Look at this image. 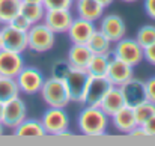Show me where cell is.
I'll use <instances>...</instances> for the list:
<instances>
[{
    "mask_svg": "<svg viewBox=\"0 0 155 146\" xmlns=\"http://www.w3.org/2000/svg\"><path fill=\"white\" fill-rule=\"evenodd\" d=\"M110 118L97 105H86L78 114V130L89 137H101L107 133Z\"/></svg>",
    "mask_w": 155,
    "mask_h": 146,
    "instance_id": "1",
    "label": "cell"
},
{
    "mask_svg": "<svg viewBox=\"0 0 155 146\" xmlns=\"http://www.w3.org/2000/svg\"><path fill=\"white\" fill-rule=\"evenodd\" d=\"M39 94H41L42 99L47 102L48 107H62V108H65L71 102L63 78H57V77H53V75L50 78L44 80V85H42Z\"/></svg>",
    "mask_w": 155,
    "mask_h": 146,
    "instance_id": "2",
    "label": "cell"
},
{
    "mask_svg": "<svg viewBox=\"0 0 155 146\" xmlns=\"http://www.w3.org/2000/svg\"><path fill=\"white\" fill-rule=\"evenodd\" d=\"M54 42L56 33L42 21L32 24L27 32V48L35 53H45L51 50L54 47Z\"/></svg>",
    "mask_w": 155,
    "mask_h": 146,
    "instance_id": "3",
    "label": "cell"
},
{
    "mask_svg": "<svg viewBox=\"0 0 155 146\" xmlns=\"http://www.w3.org/2000/svg\"><path fill=\"white\" fill-rule=\"evenodd\" d=\"M42 127L45 130V134L50 136H69V116L62 107H48L45 113L42 114Z\"/></svg>",
    "mask_w": 155,
    "mask_h": 146,
    "instance_id": "4",
    "label": "cell"
},
{
    "mask_svg": "<svg viewBox=\"0 0 155 146\" xmlns=\"http://www.w3.org/2000/svg\"><path fill=\"white\" fill-rule=\"evenodd\" d=\"M63 81L66 85L71 102H83L84 101L86 86H87V81H89V74L86 72V69L71 66V69L65 75Z\"/></svg>",
    "mask_w": 155,
    "mask_h": 146,
    "instance_id": "5",
    "label": "cell"
},
{
    "mask_svg": "<svg viewBox=\"0 0 155 146\" xmlns=\"http://www.w3.org/2000/svg\"><path fill=\"white\" fill-rule=\"evenodd\" d=\"M113 57H117V59L127 62L133 68L137 66L139 63H142V60H145L143 48L136 41V38L131 39V38H125V36L116 42V45L113 48Z\"/></svg>",
    "mask_w": 155,
    "mask_h": 146,
    "instance_id": "6",
    "label": "cell"
},
{
    "mask_svg": "<svg viewBox=\"0 0 155 146\" xmlns=\"http://www.w3.org/2000/svg\"><path fill=\"white\" fill-rule=\"evenodd\" d=\"M15 80L20 88V92H23L26 95H35V94H39L45 78H44V74L38 68L24 66L15 77Z\"/></svg>",
    "mask_w": 155,
    "mask_h": 146,
    "instance_id": "7",
    "label": "cell"
},
{
    "mask_svg": "<svg viewBox=\"0 0 155 146\" xmlns=\"http://www.w3.org/2000/svg\"><path fill=\"white\" fill-rule=\"evenodd\" d=\"M27 118V107L26 102L20 97L9 99L5 102L3 105V118H2V124L5 125V128H17L24 119Z\"/></svg>",
    "mask_w": 155,
    "mask_h": 146,
    "instance_id": "8",
    "label": "cell"
},
{
    "mask_svg": "<svg viewBox=\"0 0 155 146\" xmlns=\"http://www.w3.org/2000/svg\"><path fill=\"white\" fill-rule=\"evenodd\" d=\"M0 44L3 50H11V51H17L23 54L27 50V33L17 30L9 24H2Z\"/></svg>",
    "mask_w": 155,
    "mask_h": 146,
    "instance_id": "9",
    "label": "cell"
},
{
    "mask_svg": "<svg viewBox=\"0 0 155 146\" xmlns=\"http://www.w3.org/2000/svg\"><path fill=\"white\" fill-rule=\"evenodd\" d=\"M111 83L107 77H92L89 75V81L86 86V94H84V104L86 105H97L100 107L101 101L107 95V92L111 89Z\"/></svg>",
    "mask_w": 155,
    "mask_h": 146,
    "instance_id": "10",
    "label": "cell"
},
{
    "mask_svg": "<svg viewBox=\"0 0 155 146\" xmlns=\"http://www.w3.org/2000/svg\"><path fill=\"white\" fill-rule=\"evenodd\" d=\"M72 20L71 9H45L42 23H45L54 33H66Z\"/></svg>",
    "mask_w": 155,
    "mask_h": 146,
    "instance_id": "11",
    "label": "cell"
},
{
    "mask_svg": "<svg viewBox=\"0 0 155 146\" xmlns=\"http://www.w3.org/2000/svg\"><path fill=\"white\" fill-rule=\"evenodd\" d=\"M98 30H101L111 42H117L119 39H122L125 36L127 26H125V21L122 20V17H119L117 14H108L105 17L104 15L101 17Z\"/></svg>",
    "mask_w": 155,
    "mask_h": 146,
    "instance_id": "12",
    "label": "cell"
},
{
    "mask_svg": "<svg viewBox=\"0 0 155 146\" xmlns=\"http://www.w3.org/2000/svg\"><path fill=\"white\" fill-rule=\"evenodd\" d=\"M97 30L95 27V23L94 21H89V20H84V18H74L69 29H68V36H69V41L72 44H87L89 38L92 36V33Z\"/></svg>",
    "mask_w": 155,
    "mask_h": 146,
    "instance_id": "13",
    "label": "cell"
},
{
    "mask_svg": "<svg viewBox=\"0 0 155 146\" xmlns=\"http://www.w3.org/2000/svg\"><path fill=\"white\" fill-rule=\"evenodd\" d=\"M23 68H24V60L21 53L0 48V75L15 78Z\"/></svg>",
    "mask_w": 155,
    "mask_h": 146,
    "instance_id": "14",
    "label": "cell"
},
{
    "mask_svg": "<svg viewBox=\"0 0 155 146\" xmlns=\"http://www.w3.org/2000/svg\"><path fill=\"white\" fill-rule=\"evenodd\" d=\"M120 91L124 94V98H125V104L127 105H137L143 101H146L148 97H146V83L139 80V78H130L127 83H124L120 86Z\"/></svg>",
    "mask_w": 155,
    "mask_h": 146,
    "instance_id": "15",
    "label": "cell"
},
{
    "mask_svg": "<svg viewBox=\"0 0 155 146\" xmlns=\"http://www.w3.org/2000/svg\"><path fill=\"white\" fill-rule=\"evenodd\" d=\"M107 78L113 86H122L133 78V66L117 57H111L107 69Z\"/></svg>",
    "mask_w": 155,
    "mask_h": 146,
    "instance_id": "16",
    "label": "cell"
},
{
    "mask_svg": "<svg viewBox=\"0 0 155 146\" xmlns=\"http://www.w3.org/2000/svg\"><path fill=\"white\" fill-rule=\"evenodd\" d=\"M110 121L113 124V127L124 134H130L139 124L136 121V114H134V108L131 105H124L122 108H119L114 114L110 116Z\"/></svg>",
    "mask_w": 155,
    "mask_h": 146,
    "instance_id": "17",
    "label": "cell"
},
{
    "mask_svg": "<svg viewBox=\"0 0 155 146\" xmlns=\"http://www.w3.org/2000/svg\"><path fill=\"white\" fill-rule=\"evenodd\" d=\"M77 17L89 20V21H98L104 15V8L98 0H74Z\"/></svg>",
    "mask_w": 155,
    "mask_h": 146,
    "instance_id": "18",
    "label": "cell"
},
{
    "mask_svg": "<svg viewBox=\"0 0 155 146\" xmlns=\"http://www.w3.org/2000/svg\"><path fill=\"white\" fill-rule=\"evenodd\" d=\"M125 105V98L120 91V86H111V89L107 92V95L100 104V108L110 118L111 114H114L119 108H122Z\"/></svg>",
    "mask_w": 155,
    "mask_h": 146,
    "instance_id": "19",
    "label": "cell"
},
{
    "mask_svg": "<svg viewBox=\"0 0 155 146\" xmlns=\"http://www.w3.org/2000/svg\"><path fill=\"white\" fill-rule=\"evenodd\" d=\"M92 57V51L86 44H72L68 50V62L72 68H81L86 69L89 60Z\"/></svg>",
    "mask_w": 155,
    "mask_h": 146,
    "instance_id": "20",
    "label": "cell"
},
{
    "mask_svg": "<svg viewBox=\"0 0 155 146\" xmlns=\"http://www.w3.org/2000/svg\"><path fill=\"white\" fill-rule=\"evenodd\" d=\"M14 134L17 137H44V136H47L41 121L27 119V118L17 128H14Z\"/></svg>",
    "mask_w": 155,
    "mask_h": 146,
    "instance_id": "21",
    "label": "cell"
},
{
    "mask_svg": "<svg viewBox=\"0 0 155 146\" xmlns=\"http://www.w3.org/2000/svg\"><path fill=\"white\" fill-rule=\"evenodd\" d=\"M110 59V54H92L86 66V72L92 77H107Z\"/></svg>",
    "mask_w": 155,
    "mask_h": 146,
    "instance_id": "22",
    "label": "cell"
},
{
    "mask_svg": "<svg viewBox=\"0 0 155 146\" xmlns=\"http://www.w3.org/2000/svg\"><path fill=\"white\" fill-rule=\"evenodd\" d=\"M111 41L104 35L101 30H95L92 36L87 41V47L92 51V54H110L111 53Z\"/></svg>",
    "mask_w": 155,
    "mask_h": 146,
    "instance_id": "23",
    "label": "cell"
},
{
    "mask_svg": "<svg viewBox=\"0 0 155 146\" xmlns=\"http://www.w3.org/2000/svg\"><path fill=\"white\" fill-rule=\"evenodd\" d=\"M20 14L24 15L32 24H36V23H41L44 20L45 8H44L42 3H26V2H21Z\"/></svg>",
    "mask_w": 155,
    "mask_h": 146,
    "instance_id": "24",
    "label": "cell"
},
{
    "mask_svg": "<svg viewBox=\"0 0 155 146\" xmlns=\"http://www.w3.org/2000/svg\"><path fill=\"white\" fill-rule=\"evenodd\" d=\"M20 88L14 77H3L0 75V101L6 102L9 99L20 97Z\"/></svg>",
    "mask_w": 155,
    "mask_h": 146,
    "instance_id": "25",
    "label": "cell"
},
{
    "mask_svg": "<svg viewBox=\"0 0 155 146\" xmlns=\"http://www.w3.org/2000/svg\"><path fill=\"white\" fill-rule=\"evenodd\" d=\"M21 0H0V24H9L20 14Z\"/></svg>",
    "mask_w": 155,
    "mask_h": 146,
    "instance_id": "26",
    "label": "cell"
},
{
    "mask_svg": "<svg viewBox=\"0 0 155 146\" xmlns=\"http://www.w3.org/2000/svg\"><path fill=\"white\" fill-rule=\"evenodd\" d=\"M133 108H134L136 121H137L139 125L145 124L149 118H152V116L155 114V102L149 101V99H146V101H143V102L134 105Z\"/></svg>",
    "mask_w": 155,
    "mask_h": 146,
    "instance_id": "27",
    "label": "cell"
},
{
    "mask_svg": "<svg viewBox=\"0 0 155 146\" xmlns=\"http://www.w3.org/2000/svg\"><path fill=\"white\" fill-rule=\"evenodd\" d=\"M136 41L140 44L142 48L148 47L149 44L155 42V26L152 24H146V26H142L136 35Z\"/></svg>",
    "mask_w": 155,
    "mask_h": 146,
    "instance_id": "28",
    "label": "cell"
},
{
    "mask_svg": "<svg viewBox=\"0 0 155 146\" xmlns=\"http://www.w3.org/2000/svg\"><path fill=\"white\" fill-rule=\"evenodd\" d=\"M9 26H12L14 29H17V30H21V32H29V29L32 27V23L24 17V15H21V14H18V15H15L12 20H11V23H9Z\"/></svg>",
    "mask_w": 155,
    "mask_h": 146,
    "instance_id": "29",
    "label": "cell"
},
{
    "mask_svg": "<svg viewBox=\"0 0 155 146\" xmlns=\"http://www.w3.org/2000/svg\"><path fill=\"white\" fill-rule=\"evenodd\" d=\"M71 69V65L68 60H59V62H54L51 69V75L53 77H57V78H65V75L68 74V71Z\"/></svg>",
    "mask_w": 155,
    "mask_h": 146,
    "instance_id": "30",
    "label": "cell"
},
{
    "mask_svg": "<svg viewBox=\"0 0 155 146\" xmlns=\"http://www.w3.org/2000/svg\"><path fill=\"white\" fill-rule=\"evenodd\" d=\"M42 5L45 9H71L74 0H44Z\"/></svg>",
    "mask_w": 155,
    "mask_h": 146,
    "instance_id": "31",
    "label": "cell"
},
{
    "mask_svg": "<svg viewBox=\"0 0 155 146\" xmlns=\"http://www.w3.org/2000/svg\"><path fill=\"white\" fill-rule=\"evenodd\" d=\"M142 128L146 134V137H155V114L149 118L145 124H142Z\"/></svg>",
    "mask_w": 155,
    "mask_h": 146,
    "instance_id": "32",
    "label": "cell"
},
{
    "mask_svg": "<svg viewBox=\"0 0 155 146\" xmlns=\"http://www.w3.org/2000/svg\"><path fill=\"white\" fill-rule=\"evenodd\" d=\"M143 59L155 66V42L149 44L148 47L143 48Z\"/></svg>",
    "mask_w": 155,
    "mask_h": 146,
    "instance_id": "33",
    "label": "cell"
},
{
    "mask_svg": "<svg viewBox=\"0 0 155 146\" xmlns=\"http://www.w3.org/2000/svg\"><path fill=\"white\" fill-rule=\"evenodd\" d=\"M146 83V97L149 101H152L155 102V75L154 77H151L148 81H145Z\"/></svg>",
    "mask_w": 155,
    "mask_h": 146,
    "instance_id": "34",
    "label": "cell"
},
{
    "mask_svg": "<svg viewBox=\"0 0 155 146\" xmlns=\"http://www.w3.org/2000/svg\"><path fill=\"white\" fill-rule=\"evenodd\" d=\"M143 6H145V12L149 18L155 20V0H145L143 2Z\"/></svg>",
    "mask_w": 155,
    "mask_h": 146,
    "instance_id": "35",
    "label": "cell"
},
{
    "mask_svg": "<svg viewBox=\"0 0 155 146\" xmlns=\"http://www.w3.org/2000/svg\"><path fill=\"white\" fill-rule=\"evenodd\" d=\"M98 2H100V3L103 5L104 8H107V6H110V5H111V3H113L114 0H98Z\"/></svg>",
    "mask_w": 155,
    "mask_h": 146,
    "instance_id": "36",
    "label": "cell"
},
{
    "mask_svg": "<svg viewBox=\"0 0 155 146\" xmlns=\"http://www.w3.org/2000/svg\"><path fill=\"white\" fill-rule=\"evenodd\" d=\"M21 2H26V3H42L44 0H21Z\"/></svg>",
    "mask_w": 155,
    "mask_h": 146,
    "instance_id": "37",
    "label": "cell"
},
{
    "mask_svg": "<svg viewBox=\"0 0 155 146\" xmlns=\"http://www.w3.org/2000/svg\"><path fill=\"white\" fill-rule=\"evenodd\" d=\"M3 105H5V102L0 101V121H2V118H3Z\"/></svg>",
    "mask_w": 155,
    "mask_h": 146,
    "instance_id": "38",
    "label": "cell"
},
{
    "mask_svg": "<svg viewBox=\"0 0 155 146\" xmlns=\"http://www.w3.org/2000/svg\"><path fill=\"white\" fill-rule=\"evenodd\" d=\"M3 131H5V125L2 124V121H0V136L3 134Z\"/></svg>",
    "mask_w": 155,
    "mask_h": 146,
    "instance_id": "39",
    "label": "cell"
},
{
    "mask_svg": "<svg viewBox=\"0 0 155 146\" xmlns=\"http://www.w3.org/2000/svg\"><path fill=\"white\" fill-rule=\"evenodd\" d=\"M122 2H125V3H134V2H137V0H122Z\"/></svg>",
    "mask_w": 155,
    "mask_h": 146,
    "instance_id": "40",
    "label": "cell"
},
{
    "mask_svg": "<svg viewBox=\"0 0 155 146\" xmlns=\"http://www.w3.org/2000/svg\"><path fill=\"white\" fill-rule=\"evenodd\" d=\"M0 48H2V44H0Z\"/></svg>",
    "mask_w": 155,
    "mask_h": 146,
    "instance_id": "41",
    "label": "cell"
}]
</instances>
